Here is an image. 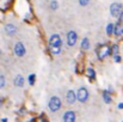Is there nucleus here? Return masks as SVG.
I'll list each match as a JSON object with an SVG mask.
<instances>
[{
	"label": "nucleus",
	"mask_w": 123,
	"mask_h": 122,
	"mask_svg": "<svg viewBox=\"0 0 123 122\" xmlns=\"http://www.w3.org/2000/svg\"><path fill=\"white\" fill-rule=\"evenodd\" d=\"M49 49L51 51L53 55H59L62 50V41L61 37L57 34L51 35V37L49 39Z\"/></svg>",
	"instance_id": "nucleus-1"
},
{
	"label": "nucleus",
	"mask_w": 123,
	"mask_h": 122,
	"mask_svg": "<svg viewBox=\"0 0 123 122\" xmlns=\"http://www.w3.org/2000/svg\"><path fill=\"white\" fill-rule=\"evenodd\" d=\"M61 105H62V102H61L60 97H57V96H53V97L49 99V102H48V108H49V110L53 111V113L59 111V110L61 109Z\"/></svg>",
	"instance_id": "nucleus-2"
},
{
	"label": "nucleus",
	"mask_w": 123,
	"mask_h": 122,
	"mask_svg": "<svg viewBox=\"0 0 123 122\" xmlns=\"http://www.w3.org/2000/svg\"><path fill=\"white\" fill-rule=\"evenodd\" d=\"M75 95H77V101H79L80 103H85L88 99V91L86 87H80Z\"/></svg>",
	"instance_id": "nucleus-3"
},
{
	"label": "nucleus",
	"mask_w": 123,
	"mask_h": 122,
	"mask_svg": "<svg viewBox=\"0 0 123 122\" xmlns=\"http://www.w3.org/2000/svg\"><path fill=\"white\" fill-rule=\"evenodd\" d=\"M121 12H122V5L121 4H118V2L111 4V6H110V13H111L112 17L118 18V16L121 14Z\"/></svg>",
	"instance_id": "nucleus-4"
},
{
	"label": "nucleus",
	"mask_w": 123,
	"mask_h": 122,
	"mask_svg": "<svg viewBox=\"0 0 123 122\" xmlns=\"http://www.w3.org/2000/svg\"><path fill=\"white\" fill-rule=\"evenodd\" d=\"M13 50H14V54H16L17 56H19V58L24 56L25 53H26L25 45H24L22 42H17V43L14 44V47H13Z\"/></svg>",
	"instance_id": "nucleus-5"
},
{
	"label": "nucleus",
	"mask_w": 123,
	"mask_h": 122,
	"mask_svg": "<svg viewBox=\"0 0 123 122\" xmlns=\"http://www.w3.org/2000/svg\"><path fill=\"white\" fill-rule=\"evenodd\" d=\"M111 54V51H110V45H108V44H103L102 47H100V49H99V51H98V59L99 60H104L106 56H109Z\"/></svg>",
	"instance_id": "nucleus-6"
},
{
	"label": "nucleus",
	"mask_w": 123,
	"mask_h": 122,
	"mask_svg": "<svg viewBox=\"0 0 123 122\" xmlns=\"http://www.w3.org/2000/svg\"><path fill=\"white\" fill-rule=\"evenodd\" d=\"M77 41H78L77 32L73 31V30H71V31L67 34V44H68L69 47H74L75 43H77Z\"/></svg>",
	"instance_id": "nucleus-7"
},
{
	"label": "nucleus",
	"mask_w": 123,
	"mask_h": 122,
	"mask_svg": "<svg viewBox=\"0 0 123 122\" xmlns=\"http://www.w3.org/2000/svg\"><path fill=\"white\" fill-rule=\"evenodd\" d=\"M75 119H77V116H75V113L74 111H72V110H68V111H66L65 114H63V122H75Z\"/></svg>",
	"instance_id": "nucleus-8"
},
{
	"label": "nucleus",
	"mask_w": 123,
	"mask_h": 122,
	"mask_svg": "<svg viewBox=\"0 0 123 122\" xmlns=\"http://www.w3.org/2000/svg\"><path fill=\"white\" fill-rule=\"evenodd\" d=\"M66 99H67V103L68 104H74L77 102V95L73 90H68L67 95H66Z\"/></svg>",
	"instance_id": "nucleus-9"
},
{
	"label": "nucleus",
	"mask_w": 123,
	"mask_h": 122,
	"mask_svg": "<svg viewBox=\"0 0 123 122\" xmlns=\"http://www.w3.org/2000/svg\"><path fill=\"white\" fill-rule=\"evenodd\" d=\"M5 31H6V34L8 36H13L17 32V28H16V25H13V24L10 23V24H6L5 25Z\"/></svg>",
	"instance_id": "nucleus-10"
},
{
	"label": "nucleus",
	"mask_w": 123,
	"mask_h": 122,
	"mask_svg": "<svg viewBox=\"0 0 123 122\" xmlns=\"http://www.w3.org/2000/svg\"><path fill=\"white\" fill-rule=\"evenodd\" d=\"M13 83H14V85H16L17 87H23V86H24V78H23V76H20V74L16 76Z\"/></svg>",
	"instance_id": "nucleus-11"
},
{
	"label": "nucleus",
	"mask_w": 123,
	"mask_h": 122,
	"mask_svg": "<svg viewBox=\"0 0 123 122\" xmlns=\"http://www.w3.org/2000/svg\"><path fill=\"white\" fill-rule=\"evenodd\" d=\"M103 99H104V102L106 104H110L111 103V96H110V92L108 90L103 91Z\"/></svg>",
	"instance_id": "nucleus-12"
},
{
	"label": "nucleus",
	"mask_w": 123,
	"mask_h": 122,
	"mask_svg": "<svg viewBox=\"0 0 123 122\" xmlns=\"http://www.w3.org/2000/svg\"><path fill=\"white\" fill-rule=\"evenodd\" d=\"M122 32V29H121V22H118L117 24H114V34L120 36Z\"/></svg>",
	"instance_id": "nucleus-13"
},
{
	"label": "nucleus",
	"mask_w": 123,
	"mask_h": 122,
	"mask_svg": "<svg viewBox=\"0 0 123 122\" xmlns=\"http://www.w3.org/2000/svg\"><path fill=\"white\" fill-rule=\"evenodd\" d=\"M88 48H90V40H88L87 37H85V39H82V41H81V49L87 50Z\"/></svg>",
	"instance_id": "nucleus-14"
},
{
	"label": "nucleus",
	"mask_w": 123,
	"mask_h": 122,
	"mask_svg": "<svg viewBox=\"0 0 123 122\" xmlns=\"http://www.w3.org/2000/svg\"><path fill=\"white\" fill-rule=\"evenodd\" d=\"M86 74H87V77L91 78V79H94V78H96V72H94V70L91 68V67L86 70Z\"/></svg>",
	"instance_id": "nucleus-15"
},
{
	"label": "nucleus",
	"mask_w": 123,
	"mask_h": 122,
	"mask_svg": "<svg viewBox=\"0 0 123 122\" xmlns=\"http://www.w3.org/2000/svg\"><path fill=\"white\" fill-rule=\"evenodd\" d=\"M106 34L109 36H111V34H114V24L112 23L108 24V26H106Z\"/></svg>",
	"instance_id": "nucleus-16"
},
{
	"label": "nucleus",
	"mask_w": 123,
	"mask_h": 122,
	"mask_svg": "<svg viewBox=\"0 0 123 122\" xmlns=\"http://www.w3.org/2000/svg\"><path fill=\"white\" fill-rule=\"evenodd\" d=\"M110 51L112 53V55H117L118 54V45L117 44H112L110 47Z\"/></svg>",
	"instance_id": "nucleus-17"
},
{
	"label": "nucleus",
	"mask_w": 123,
	"mask_h": 122,
	"mask_svg": "<svg viewBox=\"0 0 123 122\" xmlns=\"http://www.w3.org/2000/svg\"><path fill=\"white\" fill-rule=\"evenodd\" d=\"M6 85V78L4 76H0V89H4Z\"/></svg>",
	"instance_id": "nucleus-18"
},
{
	"label": "nucleus",
	"mask_w": 123,
	"mask_h": 122,
	"mask_svg": "<svg viewBox=\"0 0 123 122\" xmlns=\"http://www.w3.org/2000/svg\"><path fill=\"white\" fill-rule=\"evenodd\" d=\"M57 7H59V2L55 1V0H53V1L50 2V8H51V10H57Z\"/></svg>",
	"instance_id": "nucleus-19"
},
{
	"label": "nucleus",
	"mask_w": 123,
	"mask_h": 122,
	"mask_svg": "<svg viewBox=\"0 0 123 122\" xmlns=\"http://www.w3.org/2000/svg\"><path fill=\"white\" fill-rule=\"evenodd\" d=\"M35 79H36V76L35 74H30L29 76V84L30 85H34L35 84Z\"/></svg>",
	"instance_id": "nucleus-20"
},
{
	"label": "nucleus",
	"mask_w": 123,
	"mask_h": 122,
	"mask_svg": "<svg viewBox=\"0 0 123 122\" xmlns=\"http://www.w3.org/2000/svg\"><path fill=\"white\" fill-rule=\"evenodd\" d=\"M88 2H90V0H79V4H80L81 6H87Z\"/></svg>",
	"instance_id": "nucleus-21"
},
{
	"label": "nucleus",
	"mask_w": 123,
	"mask_h": 122,
	"mask_svg": "<svg viewBox=\"0 0 123 122\" xmlns=\"http://www.w3.org/2000/svg\"><path fill=\"white\" fill-rule=\"evenodd\" d=\"M114 56H115L114 59H115V61H116V62H121V60H122V58H121V56H120L118 54H117V55H114Z\"/></svg>",
	"instance_id": "nucleus-22"
},
{
	"label": "nucleus",
	"mask_w": 123,
	"mask_h": 122,
	"mask_svg": "<svg viewBox=\"0 0 123 122\" xmlns=\"http://www.w3.org/2000/svg\"><path fill=\"white\" fill-rule=\"evenodd\" d=\"M117 107H118V109H123V103H120Z\"/></svg>",
	"instance_id": "nucleus-23"
},
{
	"label": "nucleus",
	"mask_w": 123,
	"mask_h": 122,
	"mask_svg": "<svg viewBox=\"0 0 123 122\" xmlns=\"http://www.w3.org/2000/svg\"><path fill=\"white\" fill-rule=\"evenodd\" d=\"M1 122H7V119H1Z\"/></svg>",
	"instance_id": "nucleus-24"
},
{
	"label": "nucleus",
	"mask_w": 123,
	"mask_h": 122,
	"mask_svg": "<svg viewBox=\"0 0 123 122\" xmlns=\"http://www.w3.org/2000/svg\"><path fill=\"white\" fill-rule=\"evenodd\" d=\"M1 104H2V99L0 98V105H1Z\"/></svg>",
	"instance_id": "nucleus-25"
},
{
	"label": "nucleus",
	"mask_w": 123,
	"mask_h": 122,
	"mask_svg": "<svg viewBox=\"0 0 123 122\" xmlns=\"http://www.w3.org/2000/svg\"><path fill=\"white\" fill-rule=\"evenodd\" d=\"M42 122H47L45 121V119H42Z\"/></svg>",
	"instance_id": "nucleus-26"
},
{
	"label": "nucleus",
	"mask_w": 123,
	"mask_h": 122,
	"mask_svg": "<svg viewBox=\"0 0 123 122\" xmlns=\"http://www.w3.org/2000/svg\"><path fill=\"white\" fill-rule=\"evenodd\" d=\"M122 34H123V28H122Z\"/></svg>",
	"instance_id": "nucleus-27"
}]
</instances>
